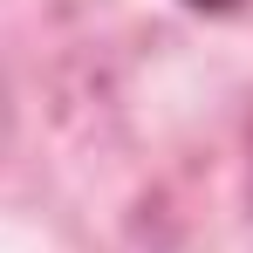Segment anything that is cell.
Returning a JSON list of instances; mask_svg holds the SVG:
<instances>
[{
	"instance_id": "6da1fadb",
	"label": "cell",
	"mask_w": 253,
	"mask_h": 253,
	"mask_svg": "<svg viewBox=\"0 0 253 253\" xmlns=\"http://www.w3.org/2000/svg\"><path fill=\"white\" fill-rule=\"evenodd\" d=\"M192 7H233V0H192Z\"/></svg>"
}]
</instances>
